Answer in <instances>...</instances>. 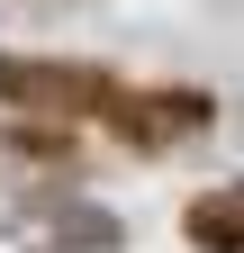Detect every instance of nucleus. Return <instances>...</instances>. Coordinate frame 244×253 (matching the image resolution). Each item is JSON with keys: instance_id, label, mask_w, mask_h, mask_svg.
I'll return each instance as SVG.
<instances>
[{"instance_id": "1", "label": "nucleus", "mask_w": 244, "mask_h": 253, "mask_svg": "<svg viewBox=\"0 0 244 253\" xmlns=\"http://www.w3.org/2000/svg\"><path fill=\"white\" fill-rule=\"evenodd\" d=\"M0 90H18V100H81L90 73H64V63H18L0 54Z\"/></svg>"}, {"instance_id": "2", "label": "nucleus", "mask_w": 244, "mask_h": 253, "mask_svg": "<svg viewBox=\"0 0 244 253\" xmlns=\"http://www.w3.org/2000/svg\"><path fill=\"white\" fill-rule=\"evenodd\" d=\"M190 235H199L208 253H244V181H235V190H217V199H199V208H190Z\"/></svg>"}, {"instance_id": "3", "label": "nucleus", "mask_w": 244, "mask_h": 253, "mask_svg": "<svg viewBox=\"0 0 244 253\" xmlns=\"http://www.w3.org/2000/svg\"><path fill=\"white\" fill-rule=\"evenodd\" d=\"M64 244H81V253H109V244H118V217H109V208H73V217H64Z\"/></svg>"}, {"instance_id": "4", "label": "nucleus", "mask_w": 244, "mask_h": 253, "mask_svg": "<svg viewBox=\"0 0 244 253\" xmlns=\"http://www.w3.org/2000/svg\"><path fill=\"white\" fill-rule=\"evenodd\" d=\"M208 109L199 100H163V109H127V126H136V136H172V126H199Z\"/></svg>"}]
</instances>
